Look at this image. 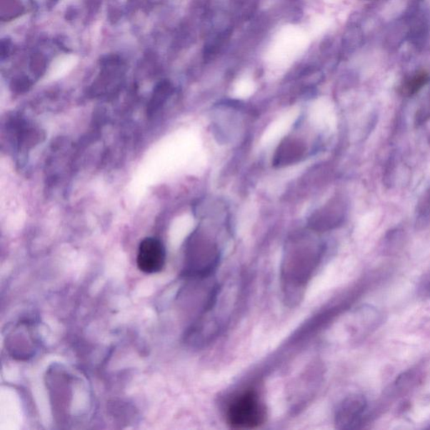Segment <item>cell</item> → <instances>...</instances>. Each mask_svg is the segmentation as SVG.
Wrapping results in <instances>:
<instances>
[{
    "label": "cell",
    "instance_id": "6da1fadb",
    "mask_svg": "<svg viewBox=\"0 0 430 430\" xmlns=\"http://www.w3.org/2000/svg\"><path fill=\"white\" fill-rule=\"evenodd\" d=\"M266 419V410L255 391H248L233 401L228 409V423L234 429L259 427Z\"/></svg>",
    "mask_w": 430,
    "mask_h": 430
},
{
    "label": "cell",
    "instance_id": "7a4b0ae2",
    "mask_svg": "<svg viewBox=\"0 0 430 430\" xmlns=\"http://www.w3.org/2000/svg\"><path fill=\"white\" fill-rule=\"evenodd\" d=\"M136 261L138 269L146 274L161 271L166 262L164 244L156 238L144 239L138 248Z\"/></svg>",
    "mask_w": 430,
    "mask_h": 430
},
{
    "label": "cell",
    "instance_id": "3957f363",
    "mask_svg": "<svg viewBox=\"0 0 430 430\" xmlns=\"http://www.w3.org/2000/svg\"><path fill=\"white\" fill-rule=\"evenodd\" d=\"M366 409L364 396H349L340 406L336 414V424L340 429H353L359 424Z\"/></svg>",
    "mask_w": 430,
    "mask_h": 430
},
{
    "label": "cell",
    "instance_id": "277c9868",
    "mask_svg": "<svg viewBox=\"0 0 430 430\" xmlns=\"http://www.w3.org/2000/svg\"><path fill=\"white\" fill-rule=\"evenodd\" d=\"M305 146L296 139H286L279 146L274 156V165L285 166L294 164L302 159Z\"/></svg>",
    "mask_w": 430,
    "mask_h": 430
},
{
    "label": "cell",
    "instance_id": "5b68a950",
    "mask_svg": "<svg viewBox=\"0 0 430 430\" xmlns=\"http://www.w3.org/2000/svg\"><path fill=\"white\" fill-rule=\"evenodd\" d=\"M428 74L425 71H418V73L411 76L401 87V92L403 94L411 96L419 92V90L421 89L425 84L428 82Z\"/></svg>",
    "mask_w": 430,
    "mask_h": 430
},
{
    "label": "cell",
    "instance_id": "8992f818",
    "mask_svg": "<svg viewBox=\"0 0 430 430\" xmlns=\"http://www.w3.org/2000/svg\"><path fill=\"white\" fill-rule=\"evenodd\" d=\"M416 214V219L419 226H426L430 222V189L420 199Z\"/></svg>",
    "mask_w": 430,
    "mask_h": 430
}]
</instances>
